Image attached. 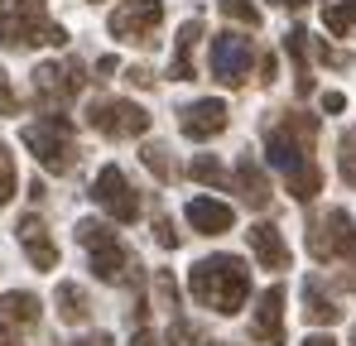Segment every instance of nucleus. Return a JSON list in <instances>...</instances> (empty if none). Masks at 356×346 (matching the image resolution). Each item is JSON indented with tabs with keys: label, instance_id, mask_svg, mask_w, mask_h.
<instances>
[{
	"label": "nucleus",
	"instance_id": "nucleus-41",
	"mask_svg": "<svg viewBox=\"0 0 356 346\" xmlns=\"http://www.w3.org/2000/svg\"><path fill=\"white\" fill-rule=\"evenodd\" d=\"M352 346H356V327H352Z\"/></svg>",
	"mask_w": 356,
	"mask_h": 346
},
{
	"label": "nucleus",
	"instance_id": "nucleus-16",
	"mask_svg": "<svg viewBox=\"0 0 356 346\" xmlns=\"http://www.w3.org/2000/svg\"><path fill=\"white\" fill-rule=\"evenodd\" d=\"M245 240H250V255L265 265V270H289V245H284V236L275 222H255V226L245 231Z\"/></svg>",
	"mask_w": 356,
	"mask_h": 346
},
{
	"label": "nucleus",
	"instance_id": "nucleus-14",
	"mask_svg": "<svg viewBox=\"0 0 356 346\" xmlns=\"http://www.w3.org/2000/svg\"><path fill=\"white\" fill-rule=\"evenodd\" d=\"M15 236H19V245H24V260H29V265H34L39 274L58 265V245H54V236H49V226H44V217H39V212L19 217Z\"/></svg>",
	"mask_w": 356,
	"mask_h": 346
},
{
	"label": "nucleus",
	"instance_id": "nucleus-11",
	"mask_svg": "<svg viewBox=\"0 0 356 346\" xmlns=\"http://www.w3.org/2000/svg\"><path fill=\"white\" fill-rule=\"evenodd\" d=\"M92 202H97L111 222H120V226L140 217V192L130 188V178H125L116 164H106V169L92 178Z\"/></svg>",
	"mask_w": 356,
	"mask_h": 346
},
{
	"label": "nucleus",
	"instance_id": "nucleus-38",
	"mask_svg": "<svg viewBox=\"0 0 356 346\" xmlns=\"http://www.w3.org/2000/svg\"><path fill=\"white\" fill-rule=\"evenodd\" d=\"M303 346H337V342H332L327 332H313V337H308V342H303Z\"/></svg>",
	"mask_w": 356,
	"mask_h": 346
},
{
	"label": "nucleus",
	"instance_id": "nucleus-13",
	"mask_svg": "<svg viewBox=\"0 0 356 346\" xmlns=\"http://www.w3.org/2000/svg\"><path fill=\"white\" fill-rule=\"evenodd\" d=\"M250 337H255L260 346H284V284H270L260 298H255Z\"/></svg>",
	"mask_w": 356,
	"mask_h": 346
},
{
	"label": "nucleus",
	"instance_id": "nucleus-22",
	"mask_svg": "<svg viewBox=\"0 0 356 346\" xmlns=\"http://www.w3.org/2000/svg\"><path fill=\"white\" fill-rule=\"evenodd\" d=\"M284 188H289V197H298V202H313V197L323 192V169L308 159V164H298V169L284 173Z\"/></svg>",
	"mask_w": 356,
	"mask_h": 346
},
{
	"label": "nucleus",
	"instance_id": "nucleus-31",
	"mask_svg": "<svg viewBox=\"0 0 356 346\" xmlns=\"http://www.w3.org/2000/svg\"><path fill=\"white\" fill-rule=\"evenodd\" d=\"M154 240H159L164 250H178V245H183V236H178V226L169 222V217H159V222H154Z\"/></svg>",
	"mask_w": 356,
	"mask_h": 346
},
{
	"label": "nucleus",
	"instance_id": "nucleus-6",
	"mask_svg": "<svg viewBox=\"0 0 356 346\" xmlns=\"http://www.w3.org/2000/svg\"><path fill=\"white\" fill-rule=\"evenodd\" d=\"M77 245L87 250L92 274H97L102 284H116V279H125V270H135L130 250L116 240V226H106V222H97V217H82V222H77Z\"/></svg>",
	"mask_w": 356,
	"mask_h": 346
},
{
	"label": "nucleus",
	"instance_id": "nucleus-18",
	"mask_svg": "<svg viewBox=\"0 0 356 346\" xmlns=\"http://www.w3.org/2000/svg\"><path fill=\"white\" fill-rule=\"evenodd\" d=\"M197 39H202V19H183L178 24V39H174V63H169V77L174 82H188L193 77V53H197Z\"/></svg>",
	"mask_w": 356,
	"mask_h": 346
},
{
	"label": "nucleus",
	"instance_id": "nucleus-19",
	"mask_svg": "<svg viewBox=\"0 0 356 346\" xmlns=\"http://www.w3.org/2000/svg\"><path fill=\"white\" fill-rule=\"evenodd\" d=\"M34 322H39V298H34V293H24V288L0 293V327L24 332V327H34Z\"/></svg>",
	"mask_w": 356,
	"mask_h": 346
},
{
	"label": "nucleus",
	"instance_id": "nucleus-25",
	"mask_svg": "<svg viewBox=\"0 0 356 346\" xmlns=\"http://www.w3.org/2000/svg\"><path fill=\"white\" fill-rule=\"evenodd\" d=\"M323 29L327 34H352L356 29V0H327L323 5Z\"/></svg>",
	"mask_w": 356,
	"mask_h": 346
},
{
	"label": "nucleus",
	"instance_id": "nucleus-2",
	"mask_svg": "<svg viewBox=\"0 0 356 346\" xmlns=\"http://www.w3.org/2000/svg\"><path fill=\"white\" fill-rule=\"evenodd\" d=\"M19 140H24V149L34 154V164L44 173H72L82 164V154H77V135H72V115L63 111H44L39 120H29L24 130H19Z\"/></svg>",
	"mask_w": 356,
	"mask_h": 346
},
{
	"label": "nucleus",
	"instance_id": "nucleus-17",
	"mask_svg": "<svg viewBox=\"0 0 356 346\" xmlns=\"http://www.w3.org/2000/svg\"><path fill=\"white\" fill-rule=\"evenodd\" d=\"M236 192H241V202L245 207H270V173L260 169V159L255 154H241L236 159Z\"/></svg>",
	"mask_w": 356,
	"mask_h": 346
},
{
	"label": "nucleus",
	"instance_id": "nucleus-21",
	"mask_svg": "<svg viewBox=\"0 0 356 346\" xmlns=\"http://www.w3.org/2000/svg\"><path fill=\"white\" fill-rule=\"evenodd\" d=\"M54 303H58V318H63V322H72V327L92 318V298L72 284V279H63V284L54 288Z\"/></svg>",
	"mask_w": 356,
	"mask_h": 346
},
{
	"label": "nucleus",
	"instance_id": "nucleus-27",
	"mask_svg": "<svg viewBox=\"0 0 356 346\" xmlns=\"http://www.w3.org/2000/svg\"><path fill=\"white\" fill-rule=\"evenodd\" d=\"M337 169H342V183L356 192V125H347L337 140Z\"/></svg>",
	"mask_w": 356,
	"mask_h": 346
},
{
	"label": "nucleus",
	"instance_id": "nucleus-12",
	"mask_svg": "<svg viewBox=\"0 0 356 346\" xmlns=\"http://www.w3.org/2000/svg\"><path fill=\"white\" fill-rule=\"evenodd\" d=\"M227 125H232V111H227V101H217V97H202V101H193V106L178 111V130H183L193 145L217 140Z\"/></svg>",
	"mask_w": 356,
	"mask_h": 346
},
{
	"label": "nucleus",
	"instance_id": "nucleus-33",
	"mask_svg": "<svg viewBox=\"0 0 356 346\" xmlns=\"http://www.w3.org/2000/svg\"><path fill=\"white\" fill-rule=\"evenodd\" d=\"M125 77H130V87H154V67H145V63H140V67H130Z\"/></svg>",
	"mask_w": 356,
	"mask_h": 346
},
{
	"label": "nucleus",
	"instance_id": "nucleus-40",
	"mask_svg": "<svg viewBox=\"0 0 356 346\" xmlns=\"http://www.w3.org/2000/svg\"><path fill=\"white\" fill-rule=\"evenodd\" d=\"M0 87H10V77H5V67H0Z\"/></svg>",
	"mask_w": 356,
	"mask_h": 346
},
{
	"label": "nucleus",
	"instance_id": "nucleus-36",
	"mask_svg": "<svg viewBox=\"0 0 356 346\" xmlns=\"http://www.w3.org/2000/svg\"><path fill=\"white\" fill-rule=\"evenodd\" d=\"M130 346H164V342H159L154 332H145V327H140V332H135V342H130Z\"/></svg>",
	"mask_w": 356,
	"mask_h": 346
},
{
	"label": "nucleus",
	"instance_id": "nucleus-8",
	"mask_svg": "<svg viewBox=\"0 0 356 346\" xmlns=\"http://www.w3.org/2000/svg\"><path fill=\"white\" fill-rule=\"evenodd\" d=\"M255 58H260V49H255L250 34H241V29H222V34L212 39V49H207L212 82H222V87H241V82L250 77Z\"/></svg>",
	"mask_w": 356,
	"mask_h": 346
},
{
	"label": "nucleus",
	"instance_id": "nucleus-23",
	"mask_svg": "<svg viewBox=\"0 0 356 346\" xmlns=\"http://www.w3.org/2000/svg\"><path fill=\"white\" fill-rule=\"evenodd\" d=\"M284 49H289V58H294L298 63V97H308V92H313V72H308V29H303V24H294V29H289V34H284Z\"/></svg>",
	"mask_w": 356,
	"mask_h": 346
},
{
	"label": "nucleus",
	"instance_id": "nucleus-29",
	"mask_svg": "<svg viewBox=\"0 0 356 346\" xmlns=\"http://www.w3.org/2000/svg\"><path fill=\"white\" fill-rule=\"evenodd\" d=\"M164 346H207V332H202V327H193L188 318H174L169 342H164Z\"/></svg>",
	"mask_w": 356,
	"mask_h": 346
},
{
	"label": "nucleus",
	"instance_id": "nucleus-28",
	"mask_svg": "<svg viewBox=\"0 0 356 346\" xmlns=\"http://www.w3.org/2000/svg\"><path fill=\"white\" fill-rule=\"evenodd\" d=\"M217 5H222V15L232 24H241V29H255L260 24V5L255 0H217Z\"/></svg>",
	"mask_w": 356,
	"mask_h": 346
},
{
	"label": "nucleus",
	"instance_id": "nucleus-20",
	"mask_svg": "<svg viewBox=\"0 0 356 346\" xmlns=\"http://www.w3.org/2000/svg\"><path fill=\"white\" fill-rule=\"evenodd\" d=\"M303 318H308L313 327H332V322H342L337 298H332V293H323L318 279H308V284H303Z\"/></svg>",
	"mask_w": 356,
	"mask_h": 346
},
{
	"label": "nucleus",
	"instance_id": "nucleus-34",
	"mask_svg": "<svg viewBox=\"0 0 356 346\" xmlns=\"http://www.w3.org/2000/svg\"><path fill=\"white\" fill-rule=\"evenodd\" d=\"M323 111H327V115L347 111V97H342V92H323Z\"/></svg>",
	"mask_w": 356,
	"mask_h": 346
},
{
	"label": "nucleus",
	"instance_id": "nucleus-39",
	"mask_svg": "<svg viewBox=\"0 0 356 346\" xmlns=\"http://www.w3.org/2000/svg\"><path fill=\"white\" fill-rule=\"evenodd\" d=\"M270 5H280V10H303L308 0H270Z\"/></svg>",
	"mask_w": 356,
	"mask_h": 346
},
{
	"label": "nucleus",
	"instance_id": "nucleus-5",
	"mask_svg": "<svg viewBox=\"0 0 356 346\" xmlns=\"http://www.w3.org/2000/svg\"><path fill=\"white\" fill-rule=\"evenodd\" d=\"M308 255L318 265H352L356 260V222L347 207H323L308 217Z\"/></svg>",
	"mask_w": 356,
	"mask_h": 346
},
{
	"label": "nucleus",
	"instance_id": "nucleus-30",
	"mask_svg": "<svg viewBox=\"0 0 356 346\" xmlns=\"http://www.w3.org/2000/svg\"><path fill=\"white\" fill-rule=\"evenodd\" d=\"M15 197V154L0 145V207Z\"/></svg>",
	"mask_w": 356,
	"mask_h": 346
},
{
	"label": "nucleus",
	"instance_id": "nucleus-37",
	"mask_svg": "<svg viewBox=\"0 0 356 346\" xmlns=\"http://www.w3.org/2000/svg\"><path fill=\"white\" fill-rule=\"evenodd\" d=\"M0 346H19V332L15 327H0Z\"/></svg>",
	"mask_w": 356,
	"mask_h": 346
},
{
	"label": "nucleus",
	"instance_id": "nucleus-15",
	"mask_svg": "<svg viewBox=\"0 0 356 346\" xmlns=\"http://www.w3.org/2000/svg\"><path fill=\"white\" fill-rule=\"evenodd\" d=\"M183 217H188L193 236H227V231L236 226V212L227 202H217V197H193L183 207Z\"/></svg>",
	"mask_w": 356,
	"mask_h": 346
},
{
	"label": "nucleus",
	"instance_id": "nucleus-9",
	"mask_svg": "<svg viewBox=\"0 0 356 346\" xmlns=\"http://www.w3.org/2000/svg\"><path fill=\"white\" fill-rule=\"evenodd\" d=\"M87 125L106 140H140L149 130V115L140 101H125V97H102L87 106Z\"/></svg>",
	"mask_w": 356,
	"mask_h": 346
},
{
	"label": "nucleus",
	"instance_id": "nucleus-10",
	"mask_svg": "<svg viewBox=\"0 0 356 346\" xmlns=\"http://www.w3.org/2000/svg\"><path fill=\"white\" fill-rule=\"evenodd\" d=\"M159 24H164V0H125L106 19L111 39H120V44H154Z\"/></svg>",
	"mask_w": 356,
	"mask_h": 346
},
{
	"label": "nucleus",
	"instance_id": "nucleus-3",
	"mask_svg": "<svg viewBox=\"0 0 356 346\" xmlns=\"http://www.w3.org/2000/svg\"><path fill=\"white\" fill-rule=\"evenodd\" d=\"M0 44L5 49H34V44L63 49L67 29L49 19L44 0H0Z\"/></svg>",
	"mask_w": 356,
	"mask_h": 346
},
{
	"label": "nucleus",
	"instance_id": "nucleus-35",
	"mask_svg": "<svg viewBox=\"0 0 356 346\" xmlns=\"http://www.w3.org/2000/svg\"><path fill=\"white\" fill-rule=\"evenodd\" d=\"M67 346H116V337H106V332H87V337H77V342Z\"/></svg>",
	"mask_w": 356,
	"mask_h": 346
},
{
	"label": "nucleus",
	"instance_id": "nucleus-32",
	"mask_svg": "<svg viewBox=\"0 0 356 346\" xmlns=\"http://www.w3.org/2000/svg\"><path fill=\"white\" fill-rule=\"evenodd\" d=\"M255 67H260V82H265V87L280 77V58H275V53H260V58H255Z\"/></svg>",
	"mask_w": 356,
	"mask_h": 346
},
{
	"label": "nucleus",
	"instance_id": "nucleus-24",
	"mask_svg": "<svg viewBox=\"0 0 356 346\" xmlns=\"http://www.w3.org/2000/svg\"><path fill=\"white\" fill-rule=\"evenodd\" d=\"M140 164L154 173L159 183H174V178H178L174 154H169V145H159V140H145V145H140Z\"/></svg>",
	"mask_w": 356,
	"mask_h": 346
},
{
	"label": "nucleus",
	"instance_id": "nucleus-7",
	"mask_svg": "<svg viewBox=\"0 0 356 346\" xmlns=\"http://www.w3.org/2000/svg\"><path fill=\"white\" fill-rule=\"evenodd\" d=\"M34 101L44 111H67V101H77V92L87 87V63L82 58H54V63H39L34 77Z\"/></svg>",
	"mask_w": 356,
	"mask_h": 346
},
{
	"label": "nucleus",
	"instance_id": "nucleus-26",
	"mask_svg": "<svg viewBox=\"0 0 356 346\" xmlns=\"http://www.w3.org/2000/svg\"><path fill=\"white\" fill-rule=\"evenodd\" d=\"M188 173H193L197 183H207V188H227V183H232V173H227V164H222L217 154H193Z\"/></svg>",
	"mask_w": 356,
	"mask_h": 346
},
{
	"label": "nucleus",
	"instance_id": "nucleus-1",
	"mask_svg": "<svg viewBox=\"0 0 356 346\" xmlns=\"http://www.w3.org/2000/svg\"><path fill=\"white\" fill-rule=\"evenodd\" d=\"M188 293L202 308L232 318V313L245 308V298H250V270H245L241 255H207V260H197L188 270Z\"/></svg>",
	"mask_w": 356,
	"mask_h": 346
},
{
	"label": "nucleus",
	"instance_id": "nucleus-4",
	"mask_svg": "<svg viewBox=\"0 0 356 346\" xmlns=\"http://www.w3.org/2000/svg\"><path fill=\"white\" fill-rule=\"evenodd\" d=\"M313 145H318V115H303V111H284L280 120L265 125V154L280 173L298 169L313 159Z\"/></svg>",
	"mask_w": 356,
	"mask_h": 346
}]
</instances>
